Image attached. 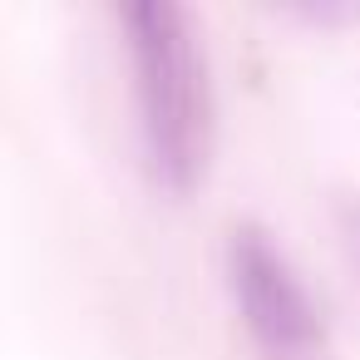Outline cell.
<instances>
[{"mask_svg": "<svg viewBox=\"0 0 360 360\" xmlns=\"http://www.w3.org/2000/svg\"><path fill=\"white\" fill-rule=\"evenodd\" d=\"M119 25L129 40L148 173L163 193H193L212 158V79L198 25L173 0H134L119 11Z\"/></svg>", "mask_w": 360, "mask_h": 360, "instance_id": "obj_1", "label": "cell"}, {"mask_svg": "<svg viewBox=\"0 0 360 360\" xmlns=\"http://www.w3.org/2000/svg\"><path fill=\"white\" fill-rule=\"evenodd\" d=\"M227 286L242 311L247 335L266 355H306L321 345V311L301 286L286 252L257 222H237L227 232Z\"/></svg>", "mask_w": 360, "mask_h": 360, "instance_id": "obj_2", "label": "cell"}, {"mask_svg": "<svg viewBox=\"0 0 360 360\" xmlns=\"http://www.w3.org/2000/svg\"><path fill=\"white\" fill-rule=\"evenodd\" d=\"M340 222H345V242H350V252H355V262H360V202H350V207L340 212Z\"/></svg>", "mask_w": 360, "mask_h": 360, "instance_id": "obj_3", "label": "cell"}]
</instances>
